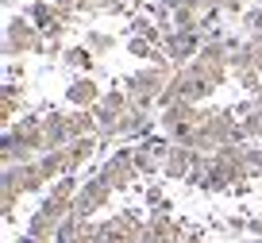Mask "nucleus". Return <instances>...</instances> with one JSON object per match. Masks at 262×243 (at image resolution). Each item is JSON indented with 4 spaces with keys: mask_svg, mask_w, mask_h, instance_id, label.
<instances>
[{
    "mask_svg": "<svg viewBox=\"0 0 262 243\" xmlns=\"http://www.w3.org/2000/svg\"><path fill=\"white\" fill-rule=\"evenodd\" d=\"M4 54H47V35L31 24L27 16H12L4 27Z\"/></svg>",
    "mask_w": 262,
    "mask_h": 243,
    "instance_id": "f257e3e1",
    "label": "nucleus"
},
{
    "mask_svg": "<svg viewBox=\"0 0 262 243\" xmlns=\"http://www.w3.org/2000/svg\"><path fill=\"white\" fill-rule=\"evenodd\" d=\"M100 178L112 189H127L139 181V170H135V147H123V151H112V158L100 166Z\"/></svg>",
    "mask_w": 262,
    "mask_h": 243,
    "instance_id": "f03ea898",
    "label": "nucleus"
},
{
    "mask_svg": "<svg viewBox=\"0 0 262 243\" xmlns=\"http://www.w3.org/2000/svg\"><path fill=\"white\" fill-rule=\"evenodd\" d=\"M112 193L116 189L108 186L104 178H89V181H81V193H77V201H74V216H81V220H89L93 212H100L108 201H112Z\"/></svg>",
    "mask_w": 262,
    "mask_h": 243,
    "instance_id": "7ed1b4c3",
    "label": "nucleus"
},
{
    "mask_svg": "<svg viewBox=\"0 0 262 243\" xmlns=\"http://www.w3.org/2000/svg\"><path fill=\"white\" fill-rule=\"evenodd\" d=\"M201 35H193V31H166V43H162V50H166V58H170L173 66H189L196 54H201Z\"/></svg>",
    "mask_w": 262,
    "mask_h": 243,
    "instance_id": "20e7f679",
    "label": "nucleus"
},
{
    "mask_svg": "<svg viewBox=\"0 0 262 243\" xmlns=\"http://www.w3.org/2000/svg\"><path fill=\"white\" fill-rule=\"evenodd\" d=\"M201 151H189V147H170V154L162 158V174L170 181H189V174L196 170Z\"/></svg>",
    "mask_w": 262,
    "mask_h": 243,
    "instance_id": "39448f33",
    "label": "nucleus"
},
{
    "mask_svg": "<svg viewBox=\"0 0 262 243\" xmlns=\"http://www.w3.org/2000/svg\"><path fill=\"white\" fill-rule=\"evenodd\" d=\"M104 97V93L97 89V81L93 77H74L70 81V89H66V100L74 108H97V100Z\"/></svg>",
    "mask_w": 262,
    "mask_h": 243,
    "instance_id": "423d86ee",
    "label": "nucleus"
},
{
    "mask_svg": "<svg viewBox=\"0 0 262 243\" xmlns=\"http://www.w3.org/2000/svg\"><path fill=\"white\" fill-rule=\"evenodd\" d=\"M70 139L74 135H70V120L66 116H58V112L42 116V143H47V151H62Z\"/></svg>",
    "mask_w": 262,
    "mask_h": 243,
    "instance_id": "0eeeda50",
    "label": "nucleus"
},
{
    "mask_svg": "<svg viewBox=\"0 0 262 243\" xmlns=\"http://www.w3.org/2000/svg\"><path fill=\"white\" fill-rule=\"evenodd\" d=\"M97 147H100V139H70V143L62 147L66 151V174H77V166L89 162L93 154H97Z\"/></svg>",
    "mask_w": 262,
    "mask_h": 243,
    "instance_id": "6e6552de",
    "label": "nucleus"
},
{
    "mask_svg": "<svg viewBox=\"0 0 262 243\" xmlns=\"http://www.w3.org/2000/svg\"><path fill=\"white\" fill-rule=\"evenodd\" d=\"M66 120H70V135L74 139H100V120L93 116V108H74Z\"/></svg>",
    "mask_w": 262,
    "mask_h": 243,
    "instance_id": "1a4fd4ad",
    "label": "nucleus"
},
{
    "mask_svg": "<svg viewBox=\"0 0 262 243\" xmlns=\"http://www.w3.org/2000/svg\"><path fill=\"white\" fill-rule=\"evenodd\" d=\"M135 170H139L143 178H150V174H162V154H158L150 143L135 147Z\"/></svg>",
    "mask_w": 262,
    "mask_h": 243,
    "instance_id": "9d476101",
    "label": "nucleus"
},
{
    "mask_svg": "<svg viewBox=\"0 0 262 243\" xmlns=\"http://www.w3.org/2000/svg\"><path fill=\"white\" fill-rule=\"evenodd\" d=\"M62 58H66V66H70V70H81V73H89L93 66H97V54H93L85 43H81V47H70Z\"/></svg>",
    "mask_w": 262,
    "mask_h": 243,
    "instance_id": "9b49d317",
    "label": "nucleus"
},
{
    "mask_svg": "<svg viewBox=\"0 0 262 243\" xmlns=\"http://www.w3.org/2000/svg\"><path fill=\"white\" fill-rule=\"evenodd\" d=\"M27 235H31V239H42V243H50L58 235V224L50 216H42V212H35L31 220H27Z\"/></svg>",
    "mask_w": 262,
    "mask_h": 243,
    "instance_id": "f8f14e48",
    "label": "nucleus"
},
{
    "mask_svg": "<svg viewBox=\"0 0 262 243\" xmlns=\"http://www.w3.org/2000/svg\"><path fill=\"white\" fill-rule=\"evenodd\" d=\"M77 193H81V186H77L74 174H66V178H58L54 186H50L47 197H58V201H77Z\"/></svg>",
    "mask_w": 262,
    "mask_h": 243,
    "instance_id": "ddd939ff",
    "label": "nucleus"
},
{
    "mask_svg": "<svg viewBox=\"0 0 262 243\" xmlns=\"http://www.w3.org/2000/svg\"><path fill=\"white\" fill-rule=\"evenodd\" d=\"M85 47L100 58V54H108V50L116 47V35H108V31H89V35H85Z\"/></svg>",
    "mask_w": 262,
    "mask_h": 243,
    "instance_id": "4468645a",
    "label": "nucleus"
},
{
    "mask_svg": "<svg viewBox=\"0 0 262 243\" xmlns=\"http://www.w3.org/2000/svg\"><path fill=\"white\" fill-rule=\"evenodd\" d=\"M16 108H19V89L16 85H4V100H0V112H4V120H12V116H16Z\"/></svg>",
    "mask_w": 262,
    "mask_h": 243,
    "instance_id": "2eb2a0df",
    "label": "nucleus"
},
{
    "mask_svg": "<svg viewBox=\"0 0 262 243\" xmlns=\"http://www.w3.org/2000/svg\"><path fill=\"white\" fill-rule=\"evenodd\" d=\"M239 124H243L247 139H258V143H262V108H258V105H254V112L247 116V120H239Z\"/></svg>",
    "mask_w": 262,
    "mask_h": 243,
    "instance_id": "dca6fc26",
    "label": "nucleus"
},
{
    "mask_svg": "<svg viewBox=\"0 0 262 243\" xmlns=\"http://www.w3.org/2000/svg\"><path fill=\"white\" fill-rule=\"evenodd\" d=\"M127 50H131V54H135V58H147V62H155V54H158V47H150L147 39H135V35H131Z\"/></svg>",
    "mask_w": 262,
    "mask_h": 243,
    "instance_id": "f3484780",
    "label": "nucleus"
},
{
    "mask_svg": "<svg viewBox=\"0 0 262 243\" xmlns=\"http://www.w3.org/2000/svg\"><path fill=\"white\" fill-rule=\"evenodd\" d=\"M123 12H127L123 0H104V16H123Z\"/></svg>",
    "mask_w": 262,
    "mask_h": 243,
    "instance_id": "a211bd4d",
    "label": "nucleus"
},
{
    "mask_svg": "<svg viewBox=\"0 0 262 243\" xmlns=\"http://www.w3.org/2000/svg\"><path fill=\"white\" fill-rule=\"evenodd\" d=\"M228 232L231 235H243L247 232V220H228Z\"/></svg>",
    "mask_w": 262,
    "mask_h": 243,
    "instance_id": "6ab92c4d",
    "label": "nucleus"
},
{
    "mask_svg": "<svg viewBox=\"0 0 262 243\" xmlns=\"http://www.w3.org/2000/svg\"><path fill=\"white\" fill-rule=\"evenodd\" d=\"M247 232H251V235H262V220H258V216L247 220Z\"/></svg>",
    "mask_w": 262,
    "mask_h": 243,
    "instance_id": "aec40b11",
    "label": "nucleus"
},
{
    "mask_svg": "<svg viewBox=\"0 0 262 243\" xmlns=\"http://www.w3.org/2000/svg\"><path fill=\"white\" fill-rule=\"evenodd\" d=\"M185 243H205V239H201L196 232H185Z\"/></svg>",
    "mask_w": 262,
    "mask_h": 243,
    "instance_id": "412c9836",
    "label": "nucleus"
}]
</instances>
